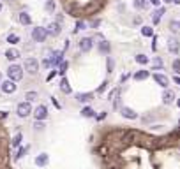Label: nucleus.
I'll list each match as a JSON object with an SVG mask.
<instances>
[{
    "instance_id": "7ed1b4c3",
    "label": "nucleus",
    "mask_w": 180,
    "mask_h": 169,
    "mask_svg": "<svg viewBox=\"0 0 180 169\" xmlns=\"http://www.w3.org/2000/svg\"><path fill=\"white\" fill-rule=\"evenodd\" d=\"M16 114L20 116V118H27V116H30L32 114V106H30V102H20L18 104V108H16Z\"/></svg>"
},
{
    "instance_id": "4be33fe9",
    "label": "nucleus",
    "mask_w": 180,
    "mask_h": 169,
    "mask_svg": "<svg viewBox=\"0 0 180 169\" xmlns=\"http://www.w3.org/2000/svg\"><path fill=\"white\" fill-rule=\"evenodd\" d=\"M148 76H150L148 71H138V72L134 74V79H136V81H143V79H147Z\"/></svg>"
},
{
    "instance_id": "0eeeda50",
    "label": "nucleus",
    "mask_w": 180,
    "mask_h": 169,
    "mask_svg": "<svg viewBox=\"0 0 180 169\" xmlns=\"http://www.w3.org/2000/svg\"><path fill=\"white\" fill-rule=\"evenodd\" d=\"M168 49H170V53L177 55V53L180 51V42H179V39H175V37H170V39H168Z\"/></svg>"
},
{
    "instance_id": "3c124183",
    "label": "nucleus",
    "mask_w": 180,
    "mask_h": 169,
    "mask_svg": "<svg viewBox=\"0 0 180 169\" xmlns=\"http://www.w3.org/2000/svg\"><path fill=\"white\" fill-rule=\"evenodd\" d=\"M0 79H2V74H0Z\"/></svg>"
},
{
    "instance_id": "aec40b11",
    "label": "nucleus",
    "mask_w": 180,
    "mask_h": 169,
    "mask_svg": "<svg viewBox=\"0 0 180 169\" xmlns=\"http://www.w3.org/2000/svg\"><path fill=\"white\" fill-rule=\"evenodd\" d=\"M21 139H23V136H21V132H18V134L11 139V146H13V148H18L21 145Z\"/></svg>"
},
{
    "instance_id": "9d476101",
    "label": "nucleus",
    "mask_w": 180,
    "mask_h": 169,
    "mask_svg": "<svg viewBox=\"0 0 180 169\" xmlns=\"http://www.w3.org/2000/svg\"><path fill=\"white\" fill-rule=\"evenodd\" d=\"M50 62H51L53 67L60 65V63L64 62V51H53V53H51V58H50Z\"/></svg>"
},
{
    "instance_id": "1a4fd4ad",
    "label": "nucleus",
    "mask_w": 180,
    "mask_h": 169,
    "mask_svg": "<svg viewBox=\"0 0 180 169\" xmlns=\"http://www.w3.org/2000/svg\"><path fill=\"white\" fill-rule=\"evenodd\" d=\"M60 23H57V21H53V23H50L48 27H46V32H48V35H53V37H57L60 34Z\"/></svg>"
},
{
    "instance_id": "a878e982",
    "label": "nucleus",
    "mask_w": 180,
    "mask_h": 169,
    "mask_svg": "<svg viewBox=\"0 0 180 169\" xmlns=\"http://www.w3.org/2000/svg\"><path fill=\"white\" fill-rule=\"evenodd\" d=\"M171 69L175 71V74L177 76H180V60L179 58H175V60L171 62Z\"/></svg>"
},
{
    "instance_id": "bb28decb",
    "label": "nucleus",
    "mask_w": 180,
    "mask_h": 169,
    "mask_svg": "<svg viewBox=\"0 0 180 169\" xmlns=\"http://www.w3.org/2000/svg\"><path fill=\"white\" fill-rule=\"evenodd\" d=\"M141 35H145V37H152V35H154V30H152L150 27H141Z\"/></svg>"
},
{
    "instance_id": "8fccbe9b",
    "label": "nucleus",
    "mask_w": 180,
    "mask_h": 169,
    "mask_svg": "<svg viewBox=\"0 0 180 169\" xmlns=\"http://www.w3.org/2000/svg\"><path fill=\"white\" fill-rule=\"evenodd\" d=\"M110 169H117V168H110Z\"/></svg>"
},
{
    "instance_id": "c03bdc74",
    "label": "nucleus",
    "mask_w": 180,
    "mask_h": 169,
    "mask_svg": "<svg viewBox=\"0 0 180 169\" xmlns=\"http://www.w3.org/2000/svg\"><path fill=\"white\" fill-rule=\"evenodd\" d=\"M150 2H152L154 5H159V2H161V0H150Z\"/></svg>"
},
{
    "instance_id": "2f4dec72",
    "label": "nucleus",
    "mask_w": 180,
    "mask_h": 169,
    "mask_svg": "<svg viewBox=\"0 0 180 169\" xmlns=\"http://www.w3.org/2000/svg\"><path fill=\"white\" fill-rule=\"evenodd\" d=\"M106 65H108V72H113L115 62H113V58H111V56H108V60H106Z\"/></svg>"
},
{
    "instance_id": "a19ab883",
    "label": "nucleus",
    "mask_w": 180,
    "mask_h": 169,
    "mask_svg": "<svg viewBox=\"0 0 180 169\" xmlns=\"http://www.w3.org/2000/svg\"><path fill=\"white\" fill-rule=\"evenodd\" d=\"M106 118V111H102L101 114H97V120H104Z\"/></svg>"
},
{
    "instance_id": "f03ea898",
    "label": "nucleus",
    "mask_w": 180,
    "mask_h": 169,
    "mask_svg": "<svg viewBox=\"0 0 180 169\" xmlns=\"http://www.w3.org/2000/svg\"><path fill=\"white\" fill-rule=\"evenodd\" d=\"M7 76H9V79H13V81H20L21 77H23V67H21V65H16V63L9 65Z\"/></svg>"
},
{
    "instance_id": "2eb2a0df",
    "label": "nucleus",
    "mask_w": 180,
    "mask_h": 169,
    "mask_svg": "<svg viewBox=\"0 0 180 169\" xmlns=\"http://www.w3.org/2000/svg\"><path fill=\"white\" fill-rule=\"evenodd\" d=\"M173 100H175V92L164 90V94H162V102H164V104H173Z\"/></svg>"
},
{
    "instance_id": "603ef678",
    "label": "nucleus",
    "mask_w": 180,
    "mask_h": 169,
    "mask_svg": "<svg viewBox=\"0 0 180 169\" xmlns=\"http://www.w3.org/2000/svg\"><path fill=\"white\" fill-rule=\"evenodd\" d=\"M179 25H180V21H179Z\"/></svg>"
},
{
    "instance_id": "37998d69",
    "label": "nucleus",
    "mask_w": 180,
    "mask_h": 169,
    "mask_svg": "<svg viewBox=\"0 0 180 169\" xmlns=\"http://www.w3.org/2000/svg\"><path fill=\"white\" fill-rule=\"evenodd\" d=\"M173 81H175L177 85H180V76H175V77H173Z\"/></svg>"
},
{
    "instance_id": "cd10ccee",
    "label": "nucleus",
    "mask_w": 180,
    "mask_h": 169,
    "mask_svg": "<svg viewBox=\"0 0 180 169\" xmlns=\"http://www.w3.org/2000/svg\"><path fill=\"white\" fill-rule=\"evenodd\" d=\"M7 42H9V44H18V42H20V35L9 34V35H7Z\"/></svg>"
},
{
    "instance_id": "4468645a",
    "label": "nucleus",
    "mask_w": 180,
    "mask_h": 169,
    "mask_svg": "<svg viewBox=\"0 0 180 169\" xmlns=\"http://www.w3.org/2000/svg\"><path fill=\"white\" fill-rule=\"evenodd\" d=\"M5 58H7L9 62H14V60H18V58H20V51H18V49H14V48H9V49L5 51Z\"/></svg>"
},
{
    "instance_id": "dca6fc26",
    "label": "nucleus",
    "mask_w": 180,
    "mask_h": 169,
    "mask_svg": "<svg viewBox=\"0 0 180 169\" xmlns=\"http://www.w3.org/2000/svg\"><path fill=\"white\" fill-rule=\"evenodd\" d=\"M18 19H20L21 25H30V23H32V18H30V14H28V13H25V11H23V13H20Z\"/></svg>"
},
{
    "instance_id": "a18cd8bd",
    "label": "nucleus",
    "mask_w": 180,
    "mask_h": 169,
    "mask_svg": "<svg viewBox=\"0 0 180 169\" xmlns=\"http://www.w3.org/2000/svg\"><path fill=\"white\" fill-rule=\"evenodd\" d=\"M173 4H177V5H180V0H173Z\"/></svg>"
},
{
    "instance_id": "f3484780",
    "label": "nucleus",
    "mask_w": 180,
    "mask_h": 169,
    "mask_svg": "<svg viewBox=\"0 0 180 169\" xmlns=\"http://www.w3.org/2000/svg\"><path fill=\"white\" fill-rule=\"evenodd\" d=\"M60 90H62L64 94H71V92H73V90H71V86H69L67 77H62V81H60Z\"/></svg>"
},
{
    "instance_id": "de8ad7c7",
    "label": "nucleus",
    "mask_w": 180,
    "mask_h": 169,
    "mask_svg": "<svg viewBox=\"0 0 180 169\" xmlns=\"http://www.w3.org/2000/svg\"><path fill=\"white\" fill-rule=\"evenodd\" d=\"M0 11H2V4H0Z\"/></svg>"
},
{
    "instance_id": "5701e85b",
    "label": "nucleus",
    "mask_w": 180,
    "mask_h": 169,
    "mask_svg": "<svg viewBox=\"0 0 180 169\" xmlns=\"http://www.w3.org/2000/svg\"><path fill=\"white\" fill-rule=\"evenodd\" d=\"M81 116H85V118H92V116H96V113H94L92 108H88V106H87V108H83V109H81Z\"/></svg>"
},
{
    "instance_id": "a211bd4d",
    "label": "nucleus",
    "mask_w": 180,
    "mask_h": 169,
    "mask_svg": "<svg viewBox=\"0 0 180 169\" xmlns=\"http://www.w3.org/2000/svg\"><path fill=\"white\" fill-rule=\"evenodd\" d=\"M92 97H94V94H76V100L78 102H88V100H92Z\"/></svg>"
},
{
    "instance_id": "e433bc0d",
    "label": "nucleus",
    "mask_w": 180,
    "mask_h": 169,
    "mask_svg": "<svg viewBox=\"0 0 180 169\" xmlns=\"http://www.w3.org/2000/svg\"><path fill=\"white\" fill-rule=\"evenodd\" d=\"M34 129H36V131H44V123H42V122H39V120H36Z\"/></svg>"
},
{
    "instance_id": "b1692460",
    "label": "nucleus",
    "mask_w": 180,
    "mask_h": 169,
    "mask_svg": "<svg viewBox=\"0 0 180 169\" xmlns=\"http://www.w3.org/2000/svg\"><path fill=\"white\" fill-rule=\"evenodd\" d=\"M134 60H136L140 65H147V63H148V56H147V55H141V53L134 56Z\"/></svg>"
},
{
    "instance_id": "393cba45",
    "label": "nucleus",
    "mask_w": 180,
    "mask_h": 169,
    "mask_svg": "<svg viewBox=\"0 0 180 169\" xmlns=\"http://www.w3.org/2000/svg\"><path fill=\"white\" fill-rule=\"evenodd\" d=\"M25 99H27V102L37 100V99H39V94H37V92H27V94H25Z\"/></svg>"
},
{
    "instance_id": "58836bf2",
    "label": "nucleus",
    "mask_w": 180,
    "mask_h": 169,
    "mask_svg": "<svg viewBox=\"0 0 180 169\" xmlns=\"http://www.w3.org/2000/svg\"><path fill=\"white\" fill-rule=\"evenodd\" d=\"M106 88H108V81H102V85H101L99 88H97V92H99V94H102Z\"/></svg>"
},
{
    "instance_id": "7c9ffc66",
    "label": "nucleus",
    "mask_w": 180,
    "mask_h": 169,
    "mask_svg": "<svg viewBox=\"0 0 180 169\" xmlns=\"http://www.w3.org/2000/svg\"><path fill=\"white\" fill-rule=\"evenodd\" d=\"M134 139V132L131 131V132H125L124 134V137H122V141H125V143H129V141H133Z\"/></svg>"
},
{
    "instance_id": "09e8293b",
    "label": "nucleus",
    "mask_w": 180,
    "mask_h": 169,
    "mask_svg": "<svg viewBox=\"0 0 180 169\" xmlns=\"http://www.w3.org/2000/svg\"><path fill=\"white\" fill-rule=\"evenodd\" d=\"M179 108H180V100H179Z\"/></svg>"
},
{
    "instance_id": "c85d7f7f",
    "label": "nucleus",
    "mask_w": 180,
    "mask_h": 169,
    "mask_svg": "<svg viewBox=\"0 0 180 169\" xmlns=\"http://www.w3.org/2000/svg\"><path fill=\"white\" fill-rule=\"evenodd\" d=\"M67 67H69V63H67V62H65V60H64V62H62V63H60L59 65V71H57V72H59V74H65V71H67Z\"/></svg>"
},
{
    "instance_id": "9b49d317",
    "label": "nucleus",
    "mask_w": 180,
    "mask_h": 169,
    "mask_svg": "<svg viewBox=\"0 0 180 169\" xmlns=\"http://www.w3.org/2000/svg\"><path fill=\"white\" fill-rule=\"evenodd\" d=\"M154 81H156L159 86H162V88H168V85H170V79H168L164 74H159V72L154 74Z\"/></svg>"
},
{
    "instance_id": "20e7f679",
    "label": "nucleus",
    "mask_w": 180,
    "mask_h": 169,
    "mask_svg": "<svg viewBox=\"0 0 180 169\" xmlns=\"http://www.w3.org/2000/svg\"><path fill=\"white\" fill-rule=\"evenodd\" d=\"M46 37H48L46 28H42V27H36V28L32 30V39H34L36 42H44Z\"/></svg>"
},
{
    "instance_id": "473e14b6",
    "label": "nucleus",
    "mask_w": 180,
    "mask_h": 169,
    "mask_svg": "<svg viewBox=\"0 0 180 169\" xmlns=\"http://www.w3.org/2000/svg\"><path fill=\"white\" fill-rule=\"evenodd\" d=\"M154 65H156V67H154V71H157V69H162V60H161L159 56H156V58H154Z\"/></svg>"
},
{
    "instance_id": "79ce46f5",
    "label": "nucleus",
    "mask_w": 180,
    "mask_h": 169,
    "mask_svg": "<svg viewBox=\"0 0 180 169\" xmlns=\"http://www.w3.org/2000/svg\"><path fill=\"white\" fill-rule=\"evenodd\" d=\"M55 74H57V71H53V72H50V76H48V81H50V79H53V77H55Z\"/></svg>"
},
{
    "instance_id": "49530a36",
    "label": "nucleus",
    "mask_w": 180,
    "mask_h": 169,
    "mask_svg": "<svg viewBox=\"0 0 180 169\" xmlns=\"http://www.w3.org/2000/svg\"><path fill=\"white\" fill-rule=\"evenodd\" d=\"M162 2H166V4H170V2H173V0H162Z\"/></svg>"
},
{
    "instance_id": "6e6552de",
    "label": "nucleus",
    "mask_w": 180,
    "mask_h": 169,
    "mask_svg": "<svg viewBox=\"0 0 180 169\" xmlns=\"http://www.w3.org/2000/svg\"><path fill=\"white\" fill-rule=\"evenodd\" d=\"M92 46H94V42L90 37H83L80 41V51H83V53H88L92 49Z\"/></svg>"
},
{
    "instance_id": "72a5a7b5",
    "label": "nucleus",
    "mask_w": 180,
    "mask_h": 169,
    "mask_svg": "<svg viewBox=\"0 0 180 169\" xmlns=\"http://www.w3.org/2000/svg\"><path fill=\"white\" fill-rule=\"evenodd\" d=\"M85 28H87V23H85V21H78V23H76L74 32H80V30H85Z\"/></svg>"
},
{
    "instance_id": "f704fd0d",
    "label": "nucleus",
    "mask_w": 180,
    "mask_h": 169,
    "mask_svg": "<svg viewBox=\"0 0 180 169\" xmlns=\"http://www.w3.org/2000/svg\"><path fill=\"white\" fill-rule=\"evenodd\" d=\"M27 150H28V146H25V148H20V150H18V155H14V159H16V160H18V159H21V157L27 153Z\"/></svg>"
},
{
    "instance_id": "ea45409f",
    "label": "nucleus",
    "mask_w": 180,
    "mask_h": 169,
    "mask_svg": "<svg viewBox=\"0 0 180 169\" xmlns=\"http://www.w3.org/2000/svg\"><path fill=\"white\" fill-rule=\"evenodd\" d=\"M115 95H119V90H113V92L110 94V100H115Z\"/></svg>"
},
{
    "instance_id": "412c9836",
    "label": "nucleus",
    "mask_w": 180,
    "mask_h": 169,
    "mask_svg": "<svg viewBox=\"0 0 180 169\" xmlns=\"http://www.w3.org/2000/svg\"><path fill=\"white\" fill-rule=\"evenodd\" d=\"M110 49H111V46H110L108 41H101L99 42V51L101 53H110Z\"/></svg>"
},
{
    "instance_id": "f8f14e48",
    "label": "nucleus",
    "mask_w": 180,
    "mask_h": 169,
    "mask_svg": "<svg viewBox=\"0 0 180 169\" xmlns=\"http://www.w3.org/2000/svg\"><path fill=\"white\" fill-rule=\"evenodd\" d=\"M120 114L124 118H127V120H136L138 118V113L134 111V109H131V108H122L120 109Z\"/></svg>"
},
{
    "instance_id": "f257e3e1",
    "label": "nucleus",
    "mask_w": 180,
    "mask_h": 169,
    "mask_svg": "<svg viewBox=\"0 0 180 169\" xmlns=\"http://www.w3.org/2000/svg\"><path fill=\"white\" fill-rule=\"evenodd\" d=\"M23 69H25L30 76H36L39 72V62H37L36 58H27L25 63H23Z\"/></svg>"
},
{
    "instance_id": "c9c22d12",
    "label": "nucleus",
    "mask_w": 180,
    "mask_h": 169,
    "mask_svg": "<svg viewBox=\"0 0 180 169\" xmlns=\"http://www.w3.org/2000/svg\"><path fill=\"white\" fill-rule=\"evenodd\" d=\"M145 4H147V0H134V7L136 9H143Z\"/></svg>"
},
{
    "instance_id": "39448f33",
    "label": "nucleus",
    "mask_w": 180,
    "mask_h": 169,
    "mask_svg": "<svg viewBox=\"0 0 180 169\" xmlns=\"http://www.w3.org/2000/svg\"><path fill=\"white\" fill-rule=\"evenodd\" d=\"M0 88H2L4 94H14L18 86H16V81H13V79H5V81L0 83Z\"/></svg>"
},
{
    "instance_id": "423d86ee",
    "label": "nucleus",
    "mask_w": 180,
    "mask_h": 169,
    "mask_svg": "<svg viewBox=\"0 0 180 169\" xmlns=\"http://www.w3.org/2000/svg\"><path fill=\"white\" fill-rule=\"evenodd\" d=\"M34 118L36 120H39V122H42V120H46L48 118V108L46 106H37L36 109H34Z\"/></svg>"
},
{
    "instance_id": "6ab92c4d",
    "label": "nucleus",
    "mask_w": 180,
    "mask_h": 169,
    "mask_svg": "<svg viewBox=\"0 0 180 169\" xmlns=\"http://www.w3.org/2000/svg\"><path fill=\"white\" fill-rule=\"evenodd\" d=\"M162 14H164V7H159V9L154 13V16H152V21H154V25H157V23L161 21V16H162Z\"/></svg>"
},
{
    "instance_id": "ddd939ff",
    "label": "nucleus",
    "mask_w": 180,
    "mask_h": 169,
    "mask_svg": "<svg viewBox=\"0 0 180 169\" xmlns=\"http://www.w3.org/2000/svg\"><path fill=\"white\" fill-rule=\"evenodd\" d=\"M48 162H50L48 153H39V155L36 157V166H39V168H46V166H48Z\"/></svg>"
},
{
    "instance_id": "4c0bfd02",
    "label": "nucleus",
    "mask_w": 180,
    "mask_h": 169,
    "mask_svg": "<svg viewBox=\"0 0 180 169\" xmlns=\"http://www.w3.org/2000/svg\"><path fill=\"white\" fill-rule=\"evenodd\" d=\"M170 27H171V32H177V30H180V25L177 23V21H171V23H170Z\"/></svg>"
},
{
    "instance_id": "c756f323",
    "label": "nucleus",
    "mask_w": 180,
    "mask_h": 169,
    "mask_svg": "<svg viewBox=\"0 0 180 169\" xmlns=\"http://www.w3.org/2000/svg\"><path fill=\"white\" fill-rule=\"evenodd\" d=\"M44 7H46L48 13H53V11H55V2H53V0H46V5H44Z\"/></svg>"
}]
</instances>
